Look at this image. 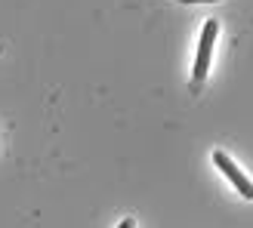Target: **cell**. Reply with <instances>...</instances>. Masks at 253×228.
<instances>
[{
    "label": "cell",
    "mask_w": 253,
    "mask_h": 228,
    "mask_svg": "<svg viewBox=\"0 0 253 228\" xmlns=\"http://www.w3.org/2000/svg\"><path fill=\"white\" fill-rule=\"evenodd\" d=\"M216 34H219L216 19H207V22H204V31H201V43H198L195 71H192L195 83H201V80L207 77V71H210V56H213V40H216Z\"/></svg>",
    "instance_id": "obj_1"
},
{
    "label": "cell",
    "mask_w": 253,
    "mask_h": 228,
    "mask_svg": "<svg viewBox=\"0 0 253 228\" xmlns=\"http://www.w3.org/2000/svg\"><path fill=\"white\" fill-rule=\"evenodd\" d=\"M213 163H216V167H219L225 176H229V182L238 188V194L247 197V200H253V182L247 179L241 170H238V163H235L229 154H225V151H213Z\"/></svg>",
    "instance_id": "obj_2"
},
{
    "label": "cell",
    "mask_w": 253,
    "mask_h": 228,
    "mask_svg": "<svg viewBox=\"0 0 253 228\" xmlns=\"http://www.w3.org/2000/svg\"><path fill=\"white\" fill-rule=\"evenodd\" d=\"M179 3H216V0H179Z\"/></svg>",
    "instance_id": "obj_3"
},
{
    "label": "cell",
    "mask_w": 253,
    "mask_h": 228,
    "mask_svg": "<svg viewBox=\"0 0 253 228\" xmlns=\"http://www.w3.org/2000/svg\"><path fill=\"white\" fill-rule=\"evenodd\" d=\"M118 228H136V222H133V219H124V222H121Z\"/></svg>",
    "instance_id": "obj_4"
}]
</instances>
